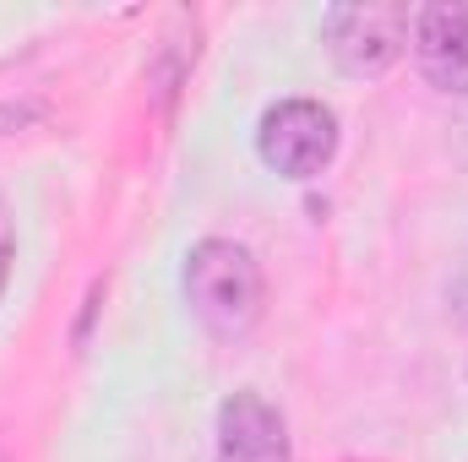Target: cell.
I'll use <instances>...</instances> for the list:
<instances>
[{"instance_id":"6da1fadb","label":"cell","mask_w":468,"mask_h":462,"mask_svg":"<svg viewBox=\"0 0 468 462\" xmlns=\"http://www.w3.org/2000/svg\"><path fill=\"white\" fill-rule=\"evenodd\" d=\"M186 299L213 338H245L261 321L267 283H261V267L245 245L202 239L186 256Z\"/></svg>"},{"instance_id":"7a4b0ae2","label":"cell","mask_w":468,"mask_h":462,"mask_svg":"<svg viewBox=\"0 0 468 462\" xmlns=\"http://www.w3.org/2000/svg\"><path fill=\"white\" fill-rule=\"evenodd\" d=\"M322 33H327V49L338 60V71L381 77L403 55V44L414 33V16L398 0H354V5H333L327 11Z\"/></svg>"},{"instance_id":"3957f363","label":"cell","mask_w":468,"mask_h":462,"mask_svg":"<svg viewBox=\"0 0 468 462\" xmlns=\"http://www.w3.org/2000/svg\"><path fill=\"white\" fill-rule=\"evenodd\" d=\"M256 152L272 174H289V180H311L333 163L338 152V120L327 104L316 99H283L272 104L261 125H256Z\"/></svg>"},{"instance_id":"277c9868","label":"cell","mask_w":468,"mask_h":462,"mask_svg":"<svg viewBox=\"0 0 468 462\" xmlns=\"http://www.w3.org/2000/svg\"><path fill=\"white\" fill-rule=\"evenodd\" d=\"M414 60L441 93H468V0H436L414 11Z\"/></svg>"},{"instance_id":"5b68a950","label":"cell","mask_w":468,"mask_h":462,"mask_svg":"<svg viewBox=\"0 0 468 462\" xmlns=\"http://www.w3.org/2000/svg\"><path fill=\"white\" fill-rule=\"evenodd\" d=\"M218 462H294L289 425L261 392H234L218 408Z\"/></svg>"},{"instance_id":"8992f818","label":"cell","mask_w":468,"mask_h":462,"mask_svg":"<svg viewBox=\"0 0 468 462\" xmlns=\"http://www.w3.org/2000/svg\"><path fill=\"white\" fill-rule=\"evenodd\" d=\"M11 256H16V224H11V207L0 196V294H5V278H11Z\"/></svg>"}]
</instances>
